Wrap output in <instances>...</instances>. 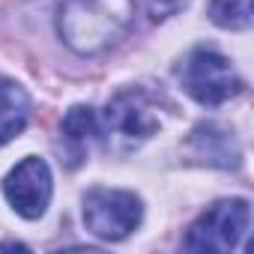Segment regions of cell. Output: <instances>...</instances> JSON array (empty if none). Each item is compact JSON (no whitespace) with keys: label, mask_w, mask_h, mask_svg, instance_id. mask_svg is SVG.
Returning <instances> with one entry per match:
<instances>
[{"label":"cell","mask_w":254,"mask_h":254,"mask_svg":"<svg viewBox=\"0 0 254 254\" xmlns=\"http://www.w3.org/2000/svg\"><path fill=\"white\" fill-rule=\"evenodd\" d=\"M132 18V0H66L60 9V36L81 54L108 48Z\"/></svg>","instance_id":"6da1fadb"},{"label":"cell","mask_w":254,"mask_h":254,"mask_svg":"<svg viewBox=\"0 0 254 254\" xmlns=\"http://www.w3.org/2000/svg\"><path fill=\"white\" fill-rule=\"evenodd\" d=\"M251 224V206L248 200H218L212 203L189 230L186 236V251H197V254H224L233 251Z\"/></svg>","instance_id":"7a4b0ae2"},{"label":"cell","mask_w":254,"mask_h":254,"mask_svg":"<svg viewBox=\"0 0 254 254\" xmlns=\"http://www.w3.org/2000/svg\"><path fill=\"white\" fill-rule=\"evenodd\" d=\"M180 81H183V90L206 108H215L239 96L242 90V78L236 75L230 60L212 48H194L180 69Z\"/></svg>","instance_id":"3957f363"},{"label":"cell","mask_w":254,"mask_h":254,"mask_svg":"<svg viewBox=\"0 0 254 254\" xmlns=\"http://www.w3.org/2000/svg\"><path fill=\"white\" fill-rule=\"evenodd\" d=\"M141 197L123 189H93L84 197V224L105 242L126 239L141 224Z\"/></svg>","instance_id":"277c9868"},{"label":"cell","mask_w":254,"mask_h":254,"mask_svg":"<svg viewBox=\"0 0 254 254\" xmlns=\"http://www.w3.org/2000/svg\"><path fill=\"white\" fill-rule=\"evenodd\" d=\"M156 129H159V114L144 90H126L114 96L105 108V135L123 153L141 147L147 138L156 135Z\"/></svg>","instance_id":"5b68a950"},{"label":"cell","mask_w":254,"mask_h":254,"mask_svg":"<svg viewBox=\"0 0 254 254\" xmlns=\"http://www.w3.org/2000/svg\"><path fill=\"white\" fill-rule=\"evenodd\" d=\"M51 191H54V183H51V168L45 159L39 156H27L21 159L9 177L3 180V194L6 200L12 203V209L24 218H39L48 203H51Z\"/></svg>","instance_id":"8992f818"},{"label":"cell","mask_w":254,"mask_h":254,"mask_svg":"<svg viewBox=\"0 0 254 254\" xmlns=\"http://www.w3.org/2000/svg\"><path fill=\"white\" fill-rule=\"evenodd\" d=\"M30 120V99L27 93L15 84L0 78V147L9 144L24 132V126Z\"/></svg>","instance_id":"52a82bcc"},{"label":"cell","mask_w":254,"mask_h":254,"mask_svg":"<svg viewBox=\"0 0 254 254\" xmlns=\"http://www.w3.org/2000/svg\"><path fill=\"white\" fill-rule=\"evenodd\" d=\"M96 132H99V126H96L93 108L78 105V108H72V111L66 114V120H63V138L75 147V156H78V159L84 156V150H87V144L93 141ZM78 159H75V162H78Z\"/></svg>","instance_id":"ba28073f"},{"label":"cell","mask_w":254,"mask_h":254,"mask_svg":"<svg viewBox=\"0 0 254 254\" xmlns=\"http://www.w3.org/2000/svg\"><path fill=\"white\" fill-rule=\"evenodd\" d=\"M209 18L224 30H248L254 21L251 0H209Z\"/></svg>","instance_id":"9c48e42d"},{"label":"cell","mask_w":254,"mask_h":254,"mask_svg":"<svg viewBox=\"0 0 254 254\" xmlns=\"http://www.w3.org/2000/svg\"><path fill=\"white\" fill-rule=\"evenodd\" d=\"M183 6H186V0H147V9H150V15H153L156 21L174 15V12L183 9Z\"/></svg>","instance_id":"30bf717a"}]
</instances>
